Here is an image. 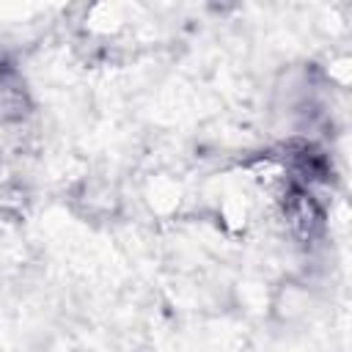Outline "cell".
Returning <instances> with one entry per match:
<instances>
[{
  "label": "cell",
  "instance_id": "6da1fadb",
  "mask_svg": "<svg viewBox=\"0 0 352 352\" xmlns=\"http://www.w3.org/2000/svg\"><path fill=\"white\" fill-rule=\"evenodd\" d=\"M22 102H25V94H22V85L16 82V74L14 69L0 58V116H19L22 113Z\"/></svg>",
  "mask_w": 352,
  "mask_h": 352
}]
</instances>
